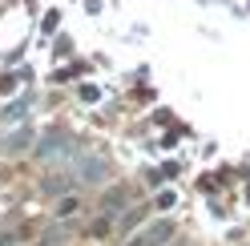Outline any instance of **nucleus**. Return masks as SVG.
<instances>
[{
    "mask_svg": "<svg viewBox=\"0 0 250 246\" xmlns=\"http://www.w3.org/2000/svg\"><path fill=\"white\" fill-rule=\"evenodd\" d=\"M121 206H125V190H121V186H117V190H109V194L101 198V214H105V218H117Z\"/></svg>",
    "mask_w": 250,
    "mask_h": 246,
    "instance_id": "obj_6",
    "label": "nucleus"
},
{
    "mask_svg": "<svg viewBox=\"0 0 250 246\" xmlns=\"http://www.w3.org/2000/svg\"><path fill=\"white\" fill-rule=\"evenodd\" d=\"M24 117H28V105L21 101V105H8V109H4V117H0V121H4V125L12 129V125H24Z\"/></svg>",
    "mask_w": 250,
    "mask_h": 246,
    "instance_id": "obj_8",
    "label": "nucleus"
},
{
    "mask_svg": "<svg viewBox=\"0 0 250 246\" xmlns=\"http://www.w3.org/2000/svg\"><path fill=\"white\" fill-rule=\"evenodd\" d=\"M28 145H33V129H28V125H17V129L4 137V149H8V153H21V149H28Z\"/></svg>",
    "mask_w": 250,
    "mask_h": 246,
    "instance_id": "obj_5",
    "label": "nucleus"
},
{
    "mask_svg": "<svg viewBox=\"0 0 250 246\" xmlns=\"http://www.w3.org/2000/svg\"><path fill=\"white\" fill-rule=\"evenodd\" d=\"M69 178L85 182V186H97V182L109 178V162L101 158V153H89V149H77L69 158Z\"/></svg>",
    "mask_w": 250,
    "mask_h": 246,
    "instance_id": "obj_2",
    "label": "nucleus"
},
{
    "mask_svg": "<svg viewBox=\"0 0 250 246\" xmlns=\"http://www.w3.org/2000/svg\"><path fill=\"white\" fill-rule=\"evenodd\" d=\"M65 238H69V226H57V230H49L41 238V246H65Z\"/></svg>",
    "mask_w": 250,
    "mask_h": 246,
    "instance_id": "obj_9",
    "label": "nucleus"
},
{
    "mask_svg": "<svg viewBox=\"0 0 250 246\" xmlns=\"http://www.w3.org/2000/svg\"><path fill=\"white\" fill-rule=\"evenodd\" d=\"M174 202H178V194H158V210H169Z\"/></svg>",
    "mask_w": 250,
    "mask_h": 246,
    "instance_id": "obj_10",
    "label": "nucleus"
},
{
    "mask_svg": "<svg viewBox=\"0 0 250 246\" xmlns=\"http://www.w3.org/2000/svg\"><path fill=\"white\" fill-rule=\"evenodd\" d=\"M77 149H81V145L73 142V133H69V129H49V133H44L41 142H37V149H33V153H37L41 162H49V165H65Z\"/></svg>",
    "mask_w": 250,
    "mask_h": 246,
    "instance_id": "obj_1",
    "label": "nucleus"
},
{
    "mask_svg": "<svg viewBox=\"0 0 250 246\" xmlns=\"http://www.w3.org/2000/svg\"><path fill=\"white\" fill-rule=\"evenodd\" d=\"M0 246H12V234H0Z\"/></svg>",
    "mask_w": 250,
    "mask_h": 246,
    "instance_id": "obj_11",
    "label": "nucleus"
},
{
    "mask_svg": "<svg viewBox=\"0 0 250 246\" xmlns=\"http://www.w3.org/2000/svg\"><path fill=\"white\" fill-rule=\"evenodd\" d=\"M77 210H81V194H61L57 206H53V218H57V222H69Z\"/></svg>",
    "mask_w": 250,
    "mask_h": 246,
    "instance_id": "obj_4",
    "label": "nucleus"
},
{
    "mask_svg": "<svg viewBox=\"0 0 250 246\" xmlns=\"http://www.w3.org/2000/svg\"><path fill=\"white\" fill-rule=\"evenodd\" d=\"M169 238H174V222H169V218H158V222L142 226L137 234H129L125 246H166Z\"/></svg>",
    "mask_w": 250,
    "mask_h": 246,
    "instance_id": "obj_3",
    "label": "nucleus"
},
{
    "mask_svg": "<svg viewBox=\"0 0 250 246\" xmlns=\"http://www.w3.org/2000/svg\"><path fill=\"white\" fill-rule=\"evenodd\" d=\"M142 218H146V206H129L125 214H117V226H121V234H129V230H133L137 222H142Z\"/></svg>",
    "mask_w": 250,
    "mask_h": 246,
    "instance_id": "obj_7",
    "label": "nucleus"
}]
</instances>
